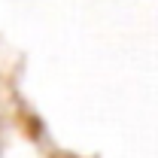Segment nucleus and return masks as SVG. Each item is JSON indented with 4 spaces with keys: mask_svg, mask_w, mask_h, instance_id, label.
I'll return each instance as SVG.
<instances>
[]
</instances>
